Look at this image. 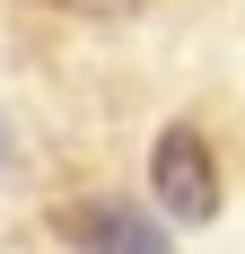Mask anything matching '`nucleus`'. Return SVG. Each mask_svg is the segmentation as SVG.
Returning a JSON list of instances; mask_svg holds the SVG:
<instances>
[{
    "instance_id": "f03ea898",
    "label": "nucleus",
    "mask_w": 245,
    "mask_h": 254,
    "mask_svg": "<svg viewBox=\"0 0 245 254\" xmlns=\"http://www.w3.org/2000/svg\"><path fill=\"white\" fill-rule=\"evenodd\" d=\"M53 237L70 254H175V237L140 202H70V210H53Z\"/></svg>"
},
{
    "instance_id": "7ed1b4c3",
    "label": "nucleus",
    "mask_w": 245,
    "mask_h": 254,
    "mask_svg": "<svg viewBox=\"0 0 245 254\" xmlns=\"http://www.w3.org/2000/svg\"><path fill=\"white\" fill-rule=\"evenodd\" d=\"M35 9H61V18H140V0H35Z\"/></svg>"
},
{
    "instance_id": "20e7f679",
    "label": "nucleus",
    "mask_w": 245,
    "mask_h": 254,
    "mask_svg": "<svg viewBox=\"0 0 245 254\" xmlns=\"http://www.w3.org/2000/svg\"><path fill=\"white\" fill-rule=\"evenodd\" d=\"M0 167H18V140H9V131H0Z\"/></svg>"
},
{
    "instance_id": "f257e3e1",
    "label": "nucleus",
    "mask_w": 245,
    "mask_h": 254,
    "mask_svg": "<svg viewBox=\"0 0 245 254\" xmlns=\"http://www.w3.org/2000/svg\"><path fill=\"white\" fill-rule=\"evenodd\" d=\"M149 193H158V210L167 219H219V158H210V140H201L193 123H167L158 131V149H149Z\"/></svg>"
}]
</instances>
